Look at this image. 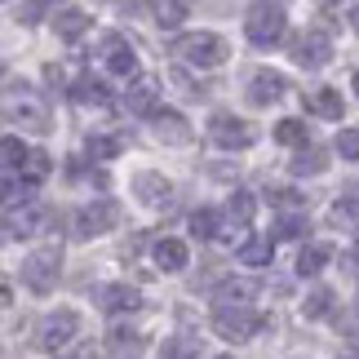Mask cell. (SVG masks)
<instances>
[{
    "label": "cell",
    "mask_w": 359,
    "mask_h": 359,
    "mask_svg": "<svg viewBox=\"0 0 359 359\" xmlns=\"http://www.w3.org/2000/svg\"><path fill=\"white\" fill-rule=\"evenodd\" d=\"M284 32H288V18H284V9H280V5H266V0H257V5L248 9V18H244V36L253 40L257 49L280 45Z\"/></svg>",
    "instance_id": "4"
},
{
    "label": "cell",
    "mask_w": 359,
    "mask_h": 359,
    "mask_svg": "<svg viewBox=\"0 0 359 359\" xmlns=\"http://www.w3.org/2000/svg\"><path fill=\"white\" fill-rule=\"evenodd\" d=\"M120 222V204L111 196H98L93 204H85V209H76L72 217V236L76 240H93V236H107Z\"/></svg>",
    "instance_id": "5"
},
{
    "label": "cell",
    "mask_w": 359,
    "mask_h": 359,
    "mask_svg": "<svg viewBox=\"0 0 359 359\" xmlns=\"http://www.w3.org/2000/svg\"><path fill=\"white\" fill-rule=\"evenodd\" d=\"M328 58H333V40H328L324 32H302L293 40V62L306 67V72H320V67H328Z\"/></svg>",
    "instance_id": "10"
},
{
    "label": "cell",
    "mask_w": 359,
    "mask_h": 359,
    "mask_svg": "<svg viewBox=\"0 0 359 359\" xmlns=\"http://www.w3.org/2000/svg\"><path fill=\"white\" fill-rule=\"evenodd\" d=\"M328 311H333V293H328V288H311V293L302 297V320H324Z\"/></svg>",
    "instance_id": "29"
},
{
    "label": "cell",
    "mask_w": 359,
    "mask_h": 359,
    "mask_svg": "<svg viewBox=\"0 0 359 359\" xmlns=\"http://www.w3.org/2000/svg\"><path fill=\"white\" fill-rule=\"evenodd\" d=\"M76 333H80V315L76 311H49L45 320H40V328H36V346L40 351H49V355H58L62 346H72L76 341Z\"/></svg>",
    "instance_id": "6"
},
{
    "label": "cell",
    "mask_w": 359,
    "mask_h": 359,
    "mask_svg": "<svg viewBox=\"0 0 359 359\" xmlns=\"http://www.w3.org/2000/svg\"><path fill=\"white\" fill-rule=\"evenodd\" d=\"M253 213H257V196H253V191H231V196H226V222L231 226H248V222H253Z\"/></svg>",
    "instance_id": "20"
},
{
    "label": "cell",
    "mask_w": 359,
    "mask_h": 359,
    "mask_svg": "<svg viewBox=\"0 0 359 359\" xmlns=\"http://www.w3.org/2000/svg\"><path fill=\"white\" fill-rule=\"evenodd\" d=\"M306 111H311V116H324V120H341L346 102H341L337 89H311V93H306Z\"/></svg>",
    "instance_id": "22"
},
{
    "label": "cell",
    "mask_w": 359,
    "mask_h": 359,
    "mask_svg": "<svg viewBox=\"0 0 359 359\" xmlns=\"http://www.w3.org/2000/svg\"><path fill=\"white\" fill-rule=\"evenodd\" d=\"M240 266H271V257H275V240L271 236H248L240 244Z\"/></svg>",
    "instance_id": "23"
},
{
    "label": "cell",
    "mask_w": 359,
    "mask_h": 359,
    "mask_svg": "<svg viewBox=\"0 0 359 359\" xmlns=\"http://www.w3.org/2000/svg\"><path fill=\"white\" fill-rule=\"evenodd\" d=\"M160 80H151V76H137L129 89H124V107H129V116H147V120H156L160 116Z\"/></svg>",
    "instance_id": "11"
},
{
    "label": "cell",
    "mask_w": 359,
    "mask_h": 359,
    "mask_svg": "<svg viewBox=\"0 0 359 359\" xmlns=\"http://www.w3.org/2000/svg\"><path fill=\"white\" fill-rule=\"evenodd\" d=\"M85 151H89L93 160H111V156H120V151H124V133H116V137H89Z\"/></svg>",
    "instance_id": "32"
},
{
    "label": "cell",
    "mask_w": 359,
    "mask_h": 359,
    "mask_svg": "<svg viewBox=\"0 0 359 359\" xmlns=\"http://www.w3.org/2000/svg\"><path fill=\"white\" fill-rule=\"evenodd\" d=\"M341 328H346L351 337H359V306H355L351 315H341Z\"/></svg>",
    "instance_id": "38"
},
{
    "label": "cell",
    "mask_w": 359,
    "mask_h": 359,
    "mask_svg": "<svg viewBox=\"0 0 359 359\" xmlns=\"http://www.w3.org/2000/svg\"><path fill=\"white\" fill-rule=\"evenodd\" d=\"M222 217H217L213 209H196V213H191V236H196V240H217V236H222Z\"/></svg>",
    "instance_id": "28"
},
{
    "label": "cell",
    "mask_w": 359,
    "mask_h": 359,
    "mask_svg": "<svg viewBox=\"0 0 359 359\" xmlns=\"http://www.w3.org/2000/svg\"><path fill=\"white\" fill-rule=\"evenodd\" d=\"M262 315L253 306H222V311H213V333L222 337V341H248L253 333H262Z\"/></svg>",
    "instance_id": "8"
},
{
    "label": "cell",
    "mask_w": 359,
    "mask_h": 359,
    "mask_svg": "<svg viewBox=\"0 0 359 359\" xmlns=\"http://www.w3.org/2000/svg\"><path fill=\"white\" fill-rule=\"evenodd\" d=\"M226 40L213 36V32H187L173 40V58L182 67H200V72H213V67L226 62Z\"/></svg>",
    "instance_id": "2"
},
{
    "label": "cell",
    "mask_w": 359,
    "mask_h": 359,
    "mask_svg": "<svg viewBox=\"0 0 359 359\" xmlns=\"http://www.w3.org/2000/svg\"><path fill=\"white\" fill-rule=\"evenodd\" d=\"M355 93H359V76H355Z\"/></svg>",
    "instance_id": "42"
},
{
    "label": "cell",
    "mask_w": 359,
    "mask_h": 359,
    "mask_svg": "<svg viewBox=\"0 0 359 359\" xmlns=\"http://www.w3.org/2000/svg\"><path fill=\"white\" fill-rule=\"evenodd\" d=\"M102 62H107V72H111V76L137 80V53H133V45L124 36H107L102 40Z\"/></svg>",
    "instance_id": "12"
},
{
    "label": "cell",
    "mask_w": 359,
    "mask_h": 359,
    "mask_svg": "<svg viewBox=\"0 0 359 359\" xmlns=\"http://www.w3.org/2000/svg\"><path fill=\"white\" fill-rule=\"evenodd\" d=\"M72 102H76V107H93V111H107V107H111V93H107L102 80L80 76L76 85H72Z\"/></svg>",
    "instance_id": "19"
},
{
    "label": "cell",
    "mask_w": 359,
    "mask_h": 359,
    "mask_svg": "<svg viewBox=\"0 0 359 359\" xmlns=\"http://www.w3.org/2000/svg\"><path fill=\"white\" fill-rule=\"evenodd\" d=\"M275 142H284V147H311V124H302V120H280L275 124Z\"/></svg>",
    "instance_id": "27"
},
{
    "label": "cell",
    "mask_w": 359,
    "mask_h": 359,
    "mask_svg": "<svg viewBox=\"0 0 359 359\" xmlns=\"http://www.w3.org/2000/svg\"><path fill=\"white\" fill-rule=\"evenodd\" d=\"M182 18H187L182 0H160V5H156V22L164 27V32H173V27H182Z\"/></svg>",
    "instance_id": "33"
},
{
    "label": "cell",
    "mask_w": 359,
    "mask_h": 359,
    "mask_svg": "<svg viewBox=\"0 0 359 359\" xmlns=\"http://www.w3.org/2000/svg\"><path fill=\"white\" fill-rule=\"evenodd\" d=\"M328 169V151H320V147H302L293 160H288V173L293 177H320Z\"/></svg>",
    "instance_id": "21"
},
{
    "label": "cell",
    "mask_w": 359,
    "mask_h": 359,
    "mask_svg": "<svg viewBox=\"0 0 359 359\" xmlns=\"http://www.w3.org/2000/svg\"><path fill=\"white\" fill-rule=\"evenodd\" d=\"M0 156H5V169L9 173H18L22 164H27V156H32V151H27L18 137H5V142H0Z\"/></svg>",
    "instance_id": "34"
},
{
    "label": "cell",
    "mask_w": 359,
    "mask_h": 359,
    "mask_svg": "<svg viewBox=\"0 0 359 359\" xmlns=\"http://www.w3.org/2000/svg\"><path fill=\"white\" fill-rule=\"evenodd\" d=\"M151 129H156V137L164 147H191V142H196V129L187 124L182 111H160L156 120H151Z\"/></svg>",
    "instance_id": "13"
},
{
    "label": "cell",
    "mask_w": 359,
    "mask_h": 359,
    "mask_svg": "<svg viewBox=\"0 0 359 359\" xmlns=\"http://www.w3.org/2000/svg\"><path fill=\"white\" fill-rule=\"evenodd\" d=\"M333 226H341V231H351V226H359V200H337L333 204Z\"/></svg>",
    "instance_id": "35"
},
{
    "label": "cell",
    "mask_w": 359,
    "mask_h": 359,
    "mask_svg": "<svg viewBox=\"0 0 359 359\" xmlns=\"http://www.w3.org/2000/svg\"><path fill=\"white\" fill-rule=\"evenodd\" d=\"M337 156L341 160H359V129H341L337 133Z\"/></svg>",
    "instance_id": "37"
},
{
    "label": "cell",
    "mask_w": 359,
    "mask_h": 359,
    "mask_svg": "<svg viewBox=\"0 0 359 359\" xmlns=\"http://www.w3.org/2000/svg\"><path fill=\"white\" fill-rule=\"evenodd\" d=\"M22 187H40L45 182V177L53 173V160H49V151H32V156H27V164H22Z\"/></svg>",
    "instance_id": "25"
},
{
    "label": "cell",
    "mask_w": 359,
    "mask_h": 359,
    "mask_svg": "<svg viewBox=\"0 0 359 359\" xmlns=\"http://www.w3.org/2000/svg\"><path fill=\"white\" fill-rule=\"evenodd\" d=\"M200 346H196V337H164V346L156 359H196Z\"/></svg>",
    "instance_id": "30"
},
{
    "label": "cell",
    "mask_w": 359,
    "mask_h": 359,
    "mask_svg": "<svg viewBox=\"0 0 359 359\" xmlns=\"http://www.w3.org/2000/svg\"><path fill=\"white\" fill-rule=\"evenodd\" d=\"M98 306L107 315H129V311L142 306V293H137L133 284H102L98 288Z\"/></svg>",
    "instance_id": "16"
},
{
    "label": "cell",
    "mask_w": 359,
    "mask_h": 359,
    "mask_svg": "<svg viewBox=\"0 0 359 359\" xmlns=\"http://www.w3.org/2000/svg\"><path fill=\"white\" fill-rule=\"evenodd\" d=\"M53 222V209L45 200H27L18 209H5V236L9 240H27V236H40V231H49Z\"/></svg>",
    "instance_id": "7"
},
{
    "label": "cell",
    "mask_w": 359,
    "mask_h": 359,
    "mask_svg": "<svg viewBox=\"0 0 359 359\" xmlns=\"http://www.w3.org/2000/svg\"><path fill=\"white\" fill-rule=\"evenodd\" d=\"M253 297H257V280H248V275H231V280H222L213 288L217 311H222V306H248Z\"/></svg>",
    "instance_id": "17"
},
{
    "label": "cell",
    "mask_w": 359,
    "mask_h": 359,
    "mask_svg": "<svg viewBox=\"0 0 359 359\" xmlns=\"http://www.w3.org/2000/svg\"><path fill=\"white\" fill-rule=\"evenodd\" d=\"M53 27H58L62 40H80V36L89 32V13L85 9H62L58 18H53Z\"/></svg>",
    "instance_id": "26"
},
{
    "label": "cell",
    "mask_w": 359,
    "mask_h": 359,
    "mask_svg": "<svg viewBox=\"0 0 359 359\" xmlns=\"http://www.w3.org/2000/svg\"><path fill=\"white\" fill-rule=\"evenodd\" d=\"M133 196L147 204V209H169L173 204V182L160 173H137L133 177Z\"/></svg>",
    "instance_id": "14"
},
{
    "label": "cell",
    "mask_w": 359,
    "mask_h": 359,
    "mask_svg": "<svg viewBox=\"0 0 359 359\" xmlns=\"http://www.w3.org/2000/svg\"><path fill=\"white\" fill-rule=\"evenodd\" d=\"M284 89H288V80H284L280 72H266V67H262V72L248 76V102H253V107H271V102H280V98H284Z\"/></svg>",
    "instance_id": "15"
},
{
    "label": "cell",
    "mask_w": 359,
    "mask_h": 359,
    "mask_svg": "<svg viewBox=\"0 0 359 359\" xmlns=\"http://www.w3.org/2000/svg\"><path fill=\"white\" fill-rule=\"evenodd\" d=\"M328 257H333V248L328 244H302V253H297V275H320L328 266Z\"/></svg>",
    "instance_id": "24"
},
{
    "label": "cell",
    "mask_w": 359,
    "mask_h": 359,
    "mask_svg": "<svg viewBox=\"0 0 359 359\" xmlns=\"http://www.w3.org/2000/svg\"><path fill=\"white\" fill-rule=\"evenodd\" d=\"M5 120H9V124H22V129H27V133H36V137H45V133L53 129V120H49V102L40 98L32 85H9Z\"/></svg>",
    "instance_id": "1"
},
{
    "label": "cell",
    "mask_w": 359,
    "mask_h": 359,
    "mask_svg": "<svg viewBox=\"0 0 359 359\" xmlns=\"http://www.w3.org/2000/svg\"><path fill=\"white\" fill-rule=\"evenodd\" d=\"M271 204H280V209H288V213H306V196H297L293 187H275Z\"/></svg>",
    "instance_id": "36"
},
{
    "label": "cell",
    "mask_w": 359,
    "mask_h": 359,
    "mask_svg": "<svg viewBox=\"0 0 359 359\" xmlns=\"http://www.w3.org/2000/svg\"><path fill=\"white\" fill-rule=\"evenodd\" d=\"M209 137L222 151H244V147H253V124L248 120H240V116H231V111H222V116H213V124H209Z\"/></svg>",
    "instance_id": "9"
},
{
    "label": "cell",
    "mask_w": 359,
    "mask_h": 359,
    "mask_svg": "<svg viewBox=\"0 0 359 359\" xmlns=\"http://www.w3.org/2000/svg\"><path fill=\"white\" fill-rule=\"evenodd\" d=\"M40 18V5H32V0H27V5L18 9V22H36Z\"/></svg>",
    "instance_id": "39"
},
{
    "label": "cell",
    "mask_w": 359,
    "mask_h": 359,
    "mask_svg": "<svg viewBox=\"0 0 359 359\" xmlns=\"http://www.w3.org/2000/svg\"><path fill=\"white\" fill-rule=\"evenodd\" d=\"M355 27H359V9H355Z\"/></svg>",
    "instance_id": "41"
},
{
    "label": "cell",
    "mask_w": 359,
    "mask_h": 359,
    "mask_svg": "<svg viewBox=\"0 0 359 359\" xmlns=\"http://www.w3.org/2000/svg\"><path fill=\"white\" fill-rule=\"evenodd\" d=\"M58 275H62V244H40L22 257V284L36 297H49L58 288Z\"/></svg>",
    "instance_id": "3"
},
{
    "label": "cell",
    "mask_w": 359,
    "mask_h": 359,
    "mask_svg": "<svg viewBox=\"0 0 359 359\" xmlns=\"http://www.w3.org/2000/svg\"><path fill=\"white\" fill-rule=\"evenodd\" d=\"M182 5H187V0H182Z\"/></svg>",
    "instance_id": "43"
},
{
    "label": "cell",
    "mask_w": 359,
    "mask_h": 359,
    "mask_svg": "<svg viewBox=\"0 0 359 359\" xmlns=\"http://www.w3.org/2000/svg\"><path fill=\"white\" fill-rule=\"evenodd\" d=\"M151 257H156V266H160V271H169V275H177V271H187V262H191V253H187V244H182V240H173V236H164V240H156V248H151Z\"/></svg>",
    "instance_id": "18"
},
{
    "label": "cell",
    "mask_w": 359,
    "mask_h": 359,
    "mask_svg": "<svg viewBox=\"0 0 359 359\" xmlns=\"http://www.w3.org/2000/svg\"><path fill=\"white\" fill-rule=\"evenodd\" d=\"M213 359H236V355H213Z\"/></svg>",
    "instance_id": "40"
},
{
    "label": "cell",
    "mask_w": 359,
    "mask_h": 359,
    "mask_svg": "<svg viewBox=\"0 0 359 359\" xmlns=\"http://www.w3.org/2000/svg\"><path fill=\"white\" fill-rule=\"evenodd\" d=\"M311 231V222H306V213H284L280 222H275V236L280 240H302Z\"/></svg>",
    "instance_id": "31"
}]
</instances>
